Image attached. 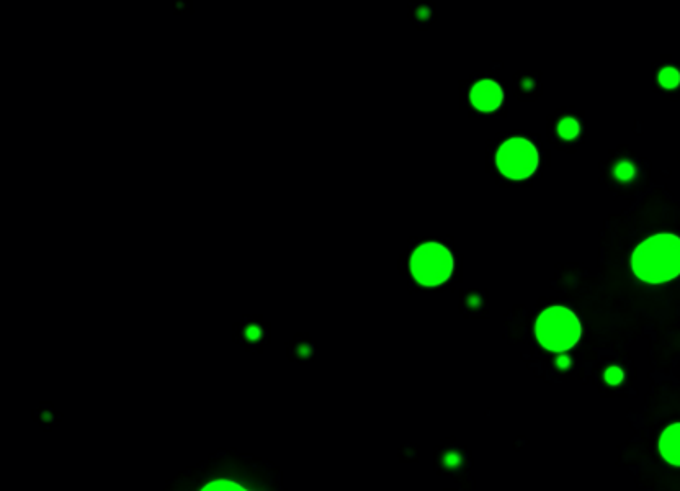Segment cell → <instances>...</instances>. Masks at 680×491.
<instances>
[{"label":"cell","mask_w":680,"mask_h":491,"mask_svg":"<svg viewBox=\"0 0 680 491\" xmlns=\"http://www.w3.org/2000/svg\"><path fill=\"white\" fill-rule=\"evenodd\" d=\"M264 462L236 449H218L169 478L164 491H277Z\"/></svg>","instance_id":"obj_1"},{"label":"cell","mask_w":680,"mask_h":491,"mask_svg":"<svg viewBox=\"0 0 680 491\" xmlns=\"http://www.w3.org/2000/svg\"><path fill=\"white\" fill-rule=\"evenodd\" d=\"M631 267L646 284L661 285L680 277V236L658 233L636 248Z\"/></svg>","instance_id":"obj_2"},{"label":"cell","mask_w":680,"mask_h":491,"mask_svg":"<svg viewBox=\"0 0 680 491\" xmlns=\"http://www.w3.org/2000/svg\"><path fill=\"white\" fill-rule=\"evenodd\" d=\"M535 336L546 351H571L581 341L582 323L571 308H546L538 315Z\"/></svg>","instance_id":"obj_3"},{"label":"cell","mask_w":680,"mask_h":491,"mask_svg":"<svg viewBox=\"0 0 680 491\" xmlns=\"http://www.w3.org/2000/svg\"><path fill=\"white\" fill-rule=\"evenodd\" d=\"M412 275L425 287H437L450 280L455 272V256L442 243L422 244L411 259Z\"/></svg>","instance_id":"obj_4"},{"label":"cell","mask_w":680,"mask_h":491,"mask_svg":"<svg viewBox=\"0 0 680 491\" xmlns=\"http://www.w3.org/2000/svg\"><path fill=\"white\" fill-rule=\"evenodd\" d=\"M499 171L512 181H527L540 167V151L527 138H510L497 151Z\"/></svg>","instance_id":"obj_5"},{"label":"cell","mask_w":680,"mask_h":491,"mask_svg":"<svg viewBox=\"0 0 680 491\" xmlns=\"http://www.w3.org/2000/svg\"><path fill=\"white\" fill-rule=\"evenodd\" d=\"M506 100V92L499 82L493 79L481 81L471 91V104L475 105L479 112H496L501 109Z\"/></svg>","instance_id":"obj_6"},{"label":"cell","mask_w":680,"mask_h":491,"mask_svg":"<svg viewBox=\"0 0 680 491\" xmlns=\"http://www.w3.org/2000/svg\"><path fill=\"white\" fill-rule=\"evenodd\" d=\"M264 338H267L264 325L255 316H244L239 323L234 325V341L251 351L255 346H259Z\"/></svg>","instance_id":"obj_7"},{"label":"cell","mask_w":680,"mask_h":491,"mask_svg":"<svg viewBox=\"0 0 680 491\" xmlns=\"http://www.w3.org/2000/svg\"><path fill=\"white\" fill-rule=\"evenodd\" d=\"M659 451L669 464L680 467V423H674L659 439Z\"/></svg>","instance_id":"obj_8"},{"label":"cell","mask_w":680,"mask_h":491,"mask_svg":"<svg viewBox=\"0 0 680 491\" xmlns=\"http://www.w3.org/2000/svg\"><path fill=\"white\" fill-rule=\"evenodd\" d=\"M558 133L564 140H576L581 135V123L574 117H566L558 125Z\"/></svg>","instance_id":"obj_9"},{"label":"cell","mask_w":680,"mask_h":491,"mask_svg":"<svg viewBox=\"0 0 680 491\" xmlns=\"http://www.w3.org/2000/svg\"><path fill=\"white\" fill-rule=\"evenodd\" d=\"M659 84L666 89H677L680 86V71L677 68H664L659 74Z\"/></svg>","instance_id":"obj_10"}]
</instances>
